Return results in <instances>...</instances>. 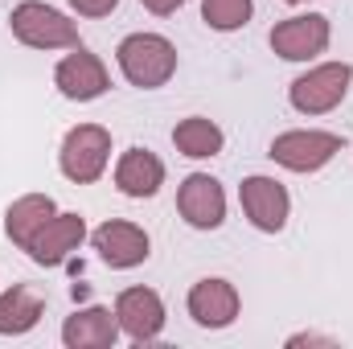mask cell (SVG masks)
Listing matches in <instances>:
<instances>
[{
  "label": "cell",
  "instance_id": "1",
  "mask_svg": "<svg viewBox=\"0 0 353 349\" xmlns=\"http://www.w3.org/2000/svg\"><path fill=\"white\" fill-rule=\"evenodd\" d=\"M115 62L132 87L157 90L176 74V46L161 33H128L115 50Z\"/></svg>",
  "mask_w": 353,
  "mask_h": 349
},
{
  "label": "cell",
  "instance_id": "2",
  "mask_svg": "<svg viewBox=\"0 0 353 349\" xmlns=\"http://www.w3.org/2000/svg\"><path fill=\"white\" fill-rule=\"evenodd\" d=\"M8 29L29 50H74V46H83L79 41V25L66 12H58V8H50L41 0L17 4L12 17H8Z\"/></svg>",
  "mask_w": 353,
  "mask_h": 349
},
{
  "label": "cell",
  "instance_id": "3",
  "mask_svg": "<svg viewBox=\"0 0 353 349\" xmlns=\"http://www.w3.org/2000/svg\"><path fill=\"white\" fill-rule=\"evenodd\" d=\"M341 152V136L337 132H321V128H292L279 132L267 148V157L275 165H283L288 173H316L325 169L333 157Z\"/></svg>",
  "mask_w": 353,
  "mask_h": 349
},
{
  "label": "cell",
  "instance_id": "4",
  "mask_svg": "<svg viewBox=\"0 0 353 349\" xmlns=\"http://www.w3.org/2000/svg\"><path fill=\"white\" fill-rule=\"evenodd\" d=\"M353 66L350 62H321L312 70H304L292 87H288V103L300 115H325L333 107H341V99L350 94Z\"/></svg>",
  "mask_w": 353,
  "mask_h": 349
},
{
  "label": "cell",
  "instance_id": "5",
  "mask_svg": "<svg viewBox=\"0 0 353 349\" xmlns=\"http://www.w3.org/2000/svg\"><path fill=\"white\" fill-rule=\"evenodd\" d=\"M107 161H111V132L99 128V123H79L66 132L62 140V152H58V165L66 181L74 185H90L107 173Z\"/></svg>",
  "mask_w": 353,
  "mask_h": 349
},
{
  "label": "cell",
  "instance_id": "6",
  "mask_svg": "<svg viewBox=\"0 0 353 349\" xmlns=\"http://www.w3.org/2000/svg\"><path fill=\"white\" fill-rule=\"evenodd\" d=\"M329 37H333V25L329 17L321 12H304V17H288L271 29V50L283 58V62H312L316 54L329 50Z\"/></svg>",
  "mask_w": 353,
  "mask_h": 349
},
{
  "label": "cell",
  "instance_id": "7",
  "mask_svg": "<svg viewBox=\"0 0 353 349\" xmlns=\"http://www.w3.org/2000/svg\"><path fill=\"white\" fill-rule=\"evenodd\" d=\"M239 201H243V214L251 218V226L255 230H263V235H279L283 226H288V214H292V197H288V189L275 181V177H247L243 185H239Z\"/></svg>",
  "mask_w": 353,
  "mask_h": 349
},
{
  "label": "cell",
  "instance_id": "8",
  "mask_svg": "<svg viewBox=\"0 0 353 349\" xmlns=\"http://www.w3.org/2000/svg\"><path fill=\"white\" fill-rule=\"evenodd\" d=\"M176 210L193 230H218L226 222V193L222 181L210 173H189L176 189Z\"/></svg>",
  "mask_w": 353,
  "mask_h": 349
},
{
  "label": "cell",
  "instance_id": "9",
  "mask_svg": "<svg viewBox=\"0 0 353 349\" xmlns=\"http://www.w3.org/2000/svg\"><path fill=\"white\" fill-rule=\"evenodd\" d=\"M90 243H94L99 259L107 263V267H115V271H132V267H140V263L152 255V243H148L144 226L123 222V218L103 222V226L90 235Z\"/></svg>",
  "mask_w": 353,
  "mask_h": 349
},
{
  "label": "cell",
  "instance_id": "10",
  "mask_svg": "<svg viewBox=\"0 0 353 349\" xmlns=\"http://www.w3.org/2000/svg\"><path fill=\"white\" fill-rule=\"evenodd\" d=\"M189 317L201 325V329H226V325H234L239 321V308H243V300H239V288L230 283V279H222V275H205V279H197L193 288H189Z\"/></svg>",
  "mask_w": 353,
  "mask_h": 349
},
{
  "label": "cell",
  "instance_id": "11",
  "mask_svg": "<svg viewBox=\"0 0 353 349\" xmlns=\"http://www.w3.org/2000/svg\"><path fill=\"white\" fill-rule=\"evenodd\" d=\"M115 317H119V333H128L136 346H148L165 329V300L152 288H123L115 296Z\"/></svg>",
  "mask_w": 353,
  "mask_h": 349
},
{
  "label": "cell",
  "instance_id": "12",
  "mask_svg": "<svg viewBox=\"0 0 353 349\" xmlns=\"http://www.w3.org/2000/svg\"><path fill=\"white\" fill-rule=\"evenodd\" d=\"M54 83H58V90H62L66 99H74V103H90V99H99L103 90L111 87L103 58L90 54V50H83V46H74V50L58 62Z\"/></svg>",
  "mask_w": 353,
  "mask_h": 349
},
{
  "label": "cell",
  "instance_id": "13",
  "mask_svg": "<svg viewBox=\"0 0 353 349\" xmlns=\"http://www.w3.org/2000/svg\"><path fill=\"white\" fill-rule=\"evenodd\" d=\"M83 239H87V218L83 214H54L37 230V239L29 243V259L41 263V267H58L83 247Z\"/></svg>",
  "mask_w": 353,
  "mask_h": 349
},
{
  "label": "cell",
  "instance_id": "14",
  "mask_svg": "<svg viewBox=\"0 0 353 349\" xmlns=\"http://www.w3.org/2000/svg\"><path fill=\"white\" fill-rule=\"evenodd\" d=\"M161 185H165V165H161V157L157 152H148V148H128L123 157H119V165H115V189L123 193V197H157L161 193Z\"/></svg>",
  "mask_w": 353,
  "mask_h": 349
},
{
  "label": "cell",
  "instance_id": "15",
  "mask_svg": "<svg viewBox=\"0 0 353 349\" xmlns=\"http://www.w3.org/2000/svg\"><path fill=\"white\" fill-rule=\"evenodd\" d=\"M119 341V317L111 308H79L62 325V346L66 349H107Z\"/></svg>",
  "mask_w": 353,
  "mask_h": 349
},
{
  "label": "cell",
  "instance_id": "16",
  "mask_svg": "<svg viewBox=\"0 0 353 349\" xmlns=\"http://www.w3.org/2000/svg\"><path fill=\"white\" fill-rule=\"evenodd\" d=\"M54 214H58V206H54L50 193H25V197H17V201L4 210V235H8L21 251H29V243L37 239V230H41Z\"/></svg>",
  "mask_w": 353,
  "mask_h": 349
},
{
  "label": "cell",
  "instance_id": "17",
  "mask_svg": "<svg viewBox=\"0 0 353 349\" xmlns=\"http://www.w3.org/2000/svg\"><path fill=\"white\" fill-rule=\"evenodd\" d=\"M41 312H46V304H41V296H37L33 288L17 283V288L0 292V337H21V333H29V329L41 321Z\"/></svg>",
  "mask_w": 353,
  "mask_h": 349
},
{
  "label": "cell",
  "instance_id": "18",
  "mask_svg": "<svg viewBox=\"0 0 353 349\" xmlns=\"http://www.w3.org/2000/svg\"><path fill=\"white\" fill-rule=\"evenodd\" d=\"M173 144L181 157H189V161H205V157H218L222 152V144H226V136H222V128L214 123V119H205V115H189V119H181L173 128Z\"/></svg>",
  "mask_w": 353,
  "mask_h": 349
},
{
  "label": "cell",
  "instance_id": "19",
  "mask_svg": "<svg viewBox=\"0 0 353 349\" xmlns=\"http://www.w3.org/2000/svg\"><path fill=\"white\" fill-rule=\"evenodd\" d=\"M251 12H255V0H201V17H205V25L218 29V33L243 29V25L251 21Z\"/></svg>",
  "mask_w": 353,
  "mask_h": 349
},
{
  "label": "cell",
  "instance_id": "20",
  "mask_svg": "<svg viewBox=\"0 0 353 349\" xmlns=\"http://www.w3.org/2000/svg\"><path fill=\"white\" fill-rule=\"evenodd\" d=\"M115 4L119 0H70V8L79 17H107V12H115Z\"/></svg>",
  "mask_w": 353,
  "mask_h": 349
},
{
  "label": "cell",
  "instance_id": "21",
  "mask_svg": "<svg viewBox=\"0 0 353 349\" xmlns=\"http://www.w3.org/2000/svg\"><path fill=\"white\" fill-rule=\"evenodd\" d=\"M300 346H337V341L325 337V333H292L288 337V349H300Z\"/></svg>",
  "mask_w": 353,
  "mask_h": 349
},
{
  "label": "cell",
  "instance_id": "22",
  "mask_svg": "<svg viewBox=\"0 0 353 349\" xmlns=\"http://www.w3.org/2000/svg\"><path fill=\"white\" fill-rule=\"evenodd\" d=\"M140 4H144L148 12H157V17H173L185 0H140Z\"/></svg>",
  "mask_w": 353,
  "mask_h": 349
},
{
  "label": "cell",
  "instance_id": "23",
  "mask_svg": "<svg viewBox=\"0 0 353 349\" xmlns=\"http://www.w3.org/2000/svg\"><path fill=\"white\" fill-rule=\"evenodd\" d=\"M288 4H304V0H288Z\"/></svg>",
  "mask_w": 353,
  "mask_h": 349
}]
</instances>
